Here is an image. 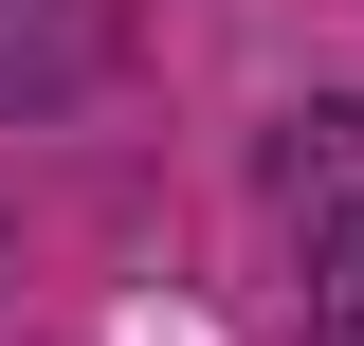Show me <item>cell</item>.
<instances>
[{"instance_id":"cell-4","label":"cell","mask_w":364,"mask_h":346,"mask_svg":"<svg viewBox=\"0 0 364 346\" xmlns=\"http://www.w3.org/2000/svg\"><path fill=\"white\" fill-rule=\"evenodd\" d=\"M0 273H18V256H0Z\"/></svg>"},{"instance_id":"cell-3","label":"cell","mask_w":364,"mask_h":346,"mask_svg":"<svg viewBox=\"0 0 364 346\" xmlns=\"http://www.w3.org/2000/svg\"><path fill=\"white\" fill-rule=\"evenodd\" d=\"M310 346H364V292H310Z\"/></svg>"},{"instance_id":"cell-1","label":"cell","mask_w":364,"mask_h":346,"mask_svg":"<svg viewBox=\"0 0 364 346\" xmlns=\"http://www.w3.org/2000/svg\"><path fill=\"white\" fill-rule=\"evenodd\" d=\"M128 73V0H0V128H55Z\"/></svg>"},{"instance_id":"cell-2","label":"cell","mask_w":364,"mask_h":346,"mask_svg":"<svg viewBox=\"0 0 364 346\" xmlns=\"http://www.w3.org/2000/svg\"><path fill=\"white\" fill-rule=\"evenodd\" d=\"M273 219L310 237V292H364V110H291V146H273Z\"/></svg>"}]
</instances>
